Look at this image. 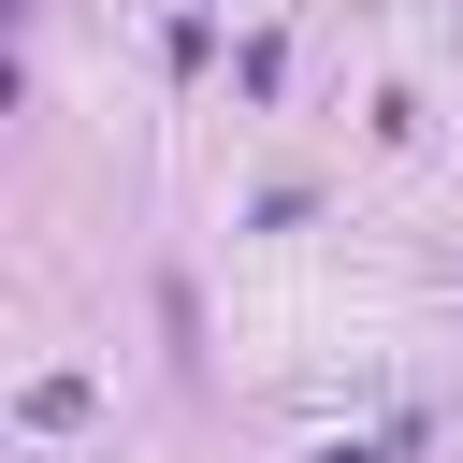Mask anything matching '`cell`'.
Instances as JSON below:
<instances>
[{"label":"cell","mask_w":463,"mask_h":463,"mask_svg":"<svg viewBox=\"0 0 463 463\" xmlns=\"http://www.w3.org/2000/svg\"><path fill=\"white\" fill-rule=\"evenodd\" d=\"M333 463H376V449H333Z\"/></svg>","instance_id":"cell-1"}]
</instances>
